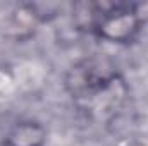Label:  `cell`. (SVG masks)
Segmentation results:
<instances>
[{
	"instance_id": "cell-3",
	"label": "cell",
	"mask_w": 148,
	"mask_h": 146,
	"mask_svg": "<svg viewBox=\"0 0 148 146\" xmlns=\"http://www.w3.org/2000/svg\"><path fill=\"white\" fill-rule=\"evenodd\" d=\"M47 129L41 122L33 119H24L16 122L5 134V146H45Z\"/></svg>"
},
{
	"instance_id": "cell-1",
	"label": "cell",
	"mask_w": 148,
	"mask_h": 146,
	"mask_svg": "<svg viewBox=\"0 0 148 146\" xmlns=\"http://www.w3.org/2000/svg\"><path fill=\"white\" fill-rule=\"evenodd\" d=\"M119 83V71L110 59L86 57L67 71L64 86L71 98L81 103L97 102Z\"/></svg>"
},
{
	"instance_id": "cell-2",
	"label": "cell",
	"mask_w": 148,
	"mask_h": 146,
	"mask_svg": "<svg viewBox=\"0 0 148 146\" xmlns=\"http://www.w3.org/2000/svg\"><path fill=\"white\" fill-rule=\"evenodd\" d=\"M141 21L134 14L131 2H102L100 16L91 35L115 45H127L140 36Z\"/></svg>"
},
{
	"instance_id": "cell-4",
	"label": "cell",
	"mask_w": 148,
	"mask_h": 146,
	"mask_svg": "<svg viewBox=\"0 0 148 146\" xmlns=\"http://www.w3.org/2000/svg\"><path fill=\"white\" fill-rule=\"evenodd\" d=\"M131 7L141 21V24H148V2H131Z\"/></svg>"
}]
</instances>
